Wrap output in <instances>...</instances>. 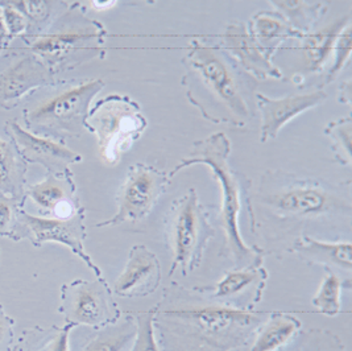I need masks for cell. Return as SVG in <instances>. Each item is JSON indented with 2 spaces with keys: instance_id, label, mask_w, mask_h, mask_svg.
<instances>
[{
  "instance_id": "1",
  "label": "cell",
  "mask_w": 352,
  "mask_h": 351,
  "mask_svg": "<svg viewBox=\"0 0 352 351\" xmlns=\"http://www.w3.org/2000/svg\"><path fill=\"white\" fill-rule=\"evenodd\" d=\"M247 215L254 235L274 242L293 234L296 240L310 224L350 228L351 184L268 169L260 177L255 191L252 187Z\"/></svg>"
},
{
  "instance_id": "2",
  "label": "cell",
  "mask_w": 352,
  "mask_h": 351,
  "mask_svg": "<svg viewBox=\"0 0 352 351\" xmlns=\"http://www.w3.org/2000/svg\"><path fill=\"white\" fill-rule=\"evenodd\" d=\"M152 309L162 351L241 350L270 313L227 306L177 281L164 288Z\"/></svg>"
},
{
  "instance_id": "3",
  "label": "cell",
  "mask_w": 352,
  "mask_h": 351,
  "mask_svg": "<svg viewBox=\"0 0 352 351\" xmlns=\"http://www.w3.org/2000/svg\"><path fill=\"white\" fill-rule=\"evenodd\" d=\"M181 63L185 96L206 120L244 128L256 116L257 81L218 44L195 39Z\"/></svg>"
},
{
  "instance_id": "4",
  "label": "cell",
  "mask_w": 352,
  "mask_h": 351,
  "mask_svg": "<svg viewBox=\"0 0 352 351\" xmlns=\"http://www.w3.org/2000/svg\"><path fill=\"white\" fill-rule=\"evenodd\" d=\"M231 151L232 144L224 132L212 134L192 144V152L177 162L176 167L168 172V177L173 180L177 173L192 165L210 168L222 193L218 213L224 235L221 256L230 257L235 267H247L264 262L267 253L258 246L247 244L241 235L239 217L243 211L248 213L252 181L231 165Z\"/></svg>"
},
{
  "instance_id": "5",
  "label": "cell",
  "mask_w": 352,
  "mask_h": 351,
  "mask_svg": "<svg viewBox=\"0 0 352 351\" xmlns=\"http://www.w3.org/2000/svg\"><path fill=\"white\" fill-rule=\"evenodd\" d=\"M56 77L96 58H104L109 31L102 21L89 17L80 1L67 3L44 32L20 37Z\"/></svg>"
},
{
  "instance_id": "6",
  "label": "cell",
  "mask_w": 352,
  "mask_h": 351,
  "mask_svg": "<svg viewBox=\"0 0 352 351\" xmlns=\"http://www.w3.org/2000/svg\"><path fill=\"white\" fill-rule=\"evenodd\" d=\"M104 87V81L56 80L25 99L24 128L36 136L65 144L87 131L90 105Z\"/></svg>"
},
{
  "instance_id": "7",
  "label": "cell",
  "mask_w": 352,
  "mask_h": 351,
  "mask_svg": "<svg viewBox=\"0 0 352 351\" xmlns=\"http://www.w3.org/2000/svg\"><path fill=\"white\" fill-rule=\"evenodd\" d=\"M211 206L199 201L195 188H190L170 205L164 218L165 244L172 256L168 277L178 270L188 276L202 266L210 240L215 235L211 222Z\"/></svg>"
},
{
  "instance_id": "8",
  "label": "cell",
  "mask_w": 352,
  "mask_h": 351,
  "mask_svg": "<svg viewBox=\"0 0 352 351\" xmlns=\"http://www.w3.org/2000/svg\"><path fill=\"white\" fill-rule=\"evenodd\" d=\"M148 120L140 105L129 96L110 94L90 107L87 131L96 135L100 160L116 165L143 136Z\"/></svg>"
},
{
  "instance_id": "9",
  "label": "cell",
  "mask_w": 352,
  "mask_h": 351,
  "mask_svg": "<svg viewBox=\"0 0 352 351\" xmlns=\"http://www.w3.org/2000/svg\"><path fill=\"white\" fill-rule=\"evenodd\" d=\"M170 182L168 172L155 165L146 162L131 165L118 191L116 213L111 218L96 224V227H113L144 221L156 208Z\"/></svg>"
},
{
  "instance_id": "10",
  "label": "cell",
  "mask_w": 352,
  "mask_h": 351,
  "mask_svg": "<svg viewBox=\"0 0 352 351\" xmlns=\"http://www.w3.org/2000/svg\"><path fill=\"white\" fill-rule=\"evenodd\" d=\"M57 312L66 323L94 330L116 323L123 315L104 277H96V280L76 279L64 284Z\"/></svg>"
},
{
  "instance_id": "11",
  "label": "cell",
  "mask_w": 352,
  "mask_h": 351,
  "mask_svg": "<svg viewBox=\"0 0 352 351\" xmlns=\"http://www.w3.org/2000/svg\"><path fill=\"white\" fill-rule=\"evenodd\" d=\"M86 238V209H82L70 218H50L33 215L23 208L17 213L16 224L11 240H30L36 248H40L45 243L64 244L74 255L80 257L96 277H103L102 270L85 248Z\"/></svg>"
},
{
  "instance_id": "12",
  "label": "cell",
  "mask_w": 352,
  "mask_h": 351,
  "mask_svg": "<svg viewBox=\"0 0 352 351\" xmlns=\"http://www.w3.org/2000/svg\"><path fill=\"white\" fill-rule=\"evenodd\" d=\"M57 80L43 61L25 48L14 49L0 69V107L14 110L36 90Z\"/></svg>"
},
{
  "instance_id": "13",
  "label": "cell",
  "mask_w": 352,
  "mask_h": 351,
  "mask_svg": "<svg viewBox=\"0 0 352 351\" xmlns=\"http://www.w3.org/2000/svg\"><path fill=\"white\" fill-rule=\"evenodd\" d=\"M270 273L264 262H257L247 267H235L226 272L223 277L212 286H198L197 289L210 299L231 308L243 310H256L263 300L268 284Z\"/></svg>"
},
{
  "instance_id": "14",
  "label": "cell",
  "mask_w": 352,
  "mask_h": 351,
  "mask_svg": "<svg viewBox=\"0 0 352 351\" xmlns=\"http://www.w3.org/2000/svg\"><path fill=\"white\" fill-rule=\"evenodd\" d=\"M218 45L254 80H284V74L273 63V53L263 48L248 32L247 24L235 20L224 27Z\"/></svg>"
},
{
  "instance_id": "15",
  "label": "cell",
  "mask_w": 352,
  "mask_h": 351,
  "mask_svg": "<svg viewBox=\"0 0 352 351\" xmlns=\"http://www.w3.org/2000/svg\"><path fill=\"white\" fill-rule=\"evenodd\" d=\"M6 135L16 144L23 159L28 164H38L47 173L63 175L70 169L72 164L82 162V155L72 151L66 144L36 136L28 132L16 119H10L4 125Z\"/></svg>"
},
{
  "instance_id": "16",
  "label": "cell",
  "mask_w": 352,
  "mask_h": 351,
  "mask_svg": "<svg viewBox=\"0 0 352 351\" xmlns=\"http://www.w3.org/2000/svg\"><path fill=\"white\" fill-rule=\"evenodd\" d=\"M327 96V93L320 87L278 99L256 93V110L261 115L260 142L267 143L274 140L281 128L301 114L323 105Z\"/></svg>"
},
{
  "instance_id": "17",
  "label": "cell",
  "mask_w": 352,
  "mask_h": 351,
  "mask_svg": "<svg viewBox=\"0 0 352 351\" xmlns=\"http://www.w3.org/2000/svg\"><path fill=\"white\" fill-rule=\"evenodd\" d=\"M28 198L40 217L70 218L85 209L72 171L63 175L47 173L43 181L28 185Z\"/></svg>"
},
{
  "instance_id": "18",
  "label": "cell",
  "mask_w": 352,
  "mask_h": 351,
  "mask_svg": "<svg viewBox=\"0 0 352 351\" xmlns=\"http://www.w3.org/2000/svg\"><path fill=\"white\" fill-rule=\"evenodd\" d=\"M162 283L161 263L145 244H135L122 273L112 286V293L122 299H143L153 295Z\"/></svg>"
},
{
  "instance_id": "19",
  "label": "cell",
  "mask_w": 352,
  "mask_h": 351,
  "mask_svg": "<svg viewBox=\"0 0 352 351\" xmlns=\"http://www.w3.org/2000/svg\"><path fill=\"white\" fill-rule=\"evenodd\" d=\"M289 254L298 256L309 266L330 268L342 277L351 279L352 243L350 240L326 242L302 233L289 244Z\"/></svg>"
},
{
  "instance_id": "20",
  "label": "cell",
  "mask_w": 352,
  "mask_h": 351,
  "mask_svg": "<svg viewBox=\"0 0 352 351\" xmlns=\"http://www.w3.org/2000/svg\"><path fill=\"white\" fill-rule=\"evenodd\" d=\"M350 23V17H339L326 28L305 34L300 40L302 63L307 74H320L323 70V66L334 52L339 33Z\"/></svg>"
},
{
  "instance_id": "21",
  "label": "cell",
  "mask_w": 352,
  "mask_h": 351,
  "mask_svg": "<svg viewBox=\"0 0 352 351\" xmlns=\"http://www.w3.org/2000/svg\"><path fill=\"white\" fill-rule=\"evenodd\" d=\"M302 330V322L284 310H271L257 329L251 351H280Z\"/></svg>"
},
{
  "instance_id": "22",
  "label": "cell",
  "mask_w": 352,
  "mask_h": 351,
  "mask_svg": "<svg viewBox=\"0 0 352 351\" xmlns=\"http://www.w3.org/2000/svg\"><path fill=\"white\" fill-rule=\"evenodd\" d=\"M247 30L263 48L276 53L280 45L288 40H301L302 33L296 31L285 17L277 11H258L247 23Z\"/></svg>"
},
{
  "instance_id": "23",
  "label": "cell",
  "mask_w": 352,
  "mask_h": 351,
  "mask_svg": "<svg viewBox=\"0 0 352 351\" xmlns=\"http://www.w3.org/2000/svg\"><path fill=\"white\" fill-rule=\"evenodd\" d=\"M138 323L133 310H127L122 315L116 323L102 329H91L80 351H129L135 341Z\"/></svg>"
},
{
  "instance_id": "24",
  "label": "cell",
  "mask_w": 352,
  "mask_h": 351,
  "mask_svg": "<svg viewBox=\"0 0 352 351\" xmlns=\"http://www.w3.org/2000/svg\"><path fill=\"white\" fill-rule=\"evenodd\" d=\"M28 162L23 159L16 144L0 138V192L23 204L27 202Z\"/></svg>"
},
{
  "instance_id": "25",
  "label": "cell",
  "mask_w": 352,
  "mask_h": 351,
  "mask_svg": "<svg viewBox=\"0 0 352 351\" xmlns=\"http://www.w3.org/2000/svg\"><path fill=\"white\" fill-rule=\"evenodd\" d=\"M76 329L72 323L64 326H32L21 332L11 351H70V335Z\"/></svg>"
},
{
  "instance_id": "26",
  "label": "cell",
  "mask_w": 352,
  "mask_h": 351,
  "mask_svg": "<svg viewBox=\"0 0 352 351\" xmlns=\"http://www.w3.org/2000/svg\"><path fill=\"white\" fill-rule=\"evenodd\" d=\"M273 7L300 33L309 34L317 30L329 10L327 1L306 0H272Z\"/></svg>"
},
{
  "instance_id": "27",
  "label": "cell",
  "mask_w": 352,
  "mask_h": 351,
  "mask_svg": "<svg viewBox=\"0 0 352 351\" xmlns=\"http://www.w3.org/2000/svg\"><path fill=\"white\" fill-rule=\"evenodd\" d=\"M10 4L20 11L27 20L28 27L23 34L24 37H32L44 32L49 24L67 7L66 1L49 0H23L10 1Z\"/></svg>"
},
{
  "instance_id": "28",
  "label": "cell",
  "mask_w": 352,
  "mask_h": 351,
  "mask_svg": "<svg viewBox=\"0 0 352 351\" xmlns=\"http://www.w3.org/2000/svg\"><path fill=\"white\" fill-rule=\"evenodd\" d=\"M323 271L324 277L311 303L322 315L336 317L342 312V290H350L352 280L343 279L330 268H323Z\"/></svg>"
},
{
  "instance_id": "29",
  "label": "cell",
  "mask_w": 352,
  "mask_h": 351,
  "mask_svg": "<svg viewBox=\"0 0 352 351\" xmlns=\"http://www.w3.org/2000/svg\"><path fill=\"white\" fill-rule=\"evenodd\" d=\"M280 351H349L339 335L329 329L301 330Z\"/></svg>"
},
{
  "instance_id": "30",
  "label": "cell",
  "mask_w": 352,
  "mask_h": 351,
  "mask_svg": "<svg viewBox=\"0 0 352 351\" xmlns=\"http://www.w3.org/2000/svg\"><path fill=\"white\" fill-rule=\"evenodd\" d=\"M323 134L331 140L334 160L343 167L351 165L352 118L349 115L330 122Z\"/></svg>"
},
{
  "instance_id": "31",
  "label": "cell",
  "mask_w": 352,
  "mask_h": 351,
  "mask_svg": "<svg viewBox=\"0 0 352 351\" xmlns=\"http://www.w3.org/2000/svg\"><path fill=\"white\" fill-rule=\"evenodd\" d=\"M138 323L135 341L129 351H162L153 328V309L133 310Z\"/></svg>"
},
{
  "instance_id": "32",
  "label": "cell",
  "mask_w": 352,
  "mask_h": 351,
  "mask_svg": "<svg viewBox=\"0 0 352 351\" xmlns=\"http://www.w3.org/2000/svg\"><path fill=\"white\" fill-rule=\"evenodd\" d=\"M351 23L347 24L344 27V30L339 33L338 39H336V61L331 66V69L329 70V73L326 74L323 83L320 85V89H323L326 85H330L331 82L339 77V74L344 70V67L350 64V57H351V39H352Z\"/></svg>"
},
{
  "instance_id": "33",
  "label": "cell",
  "mask_w": 352,
  "mask_h": 351,
  "mask_svg": "<svg viewBox=\"0 0 352 351\" xmlns=\"http://www.w3.org/2000/svg\"><path fill=\"white\" fill-rule=\"evenodd\" d=\"M24 205L25 204L16 198L0 192V237L11 240L16 224L17 213Z\"/></svg>"
},
{
  "instance_id": "34",
  "label": "cell",
  "mask_w": 352,
  "mask_h": 351,
  "mask_svg": "<svg viewBox=\"0 0 352 351\" xmlns=\"http://www.w3.org/2000/svg\"><path fill=\"white\" fill-rule=\"evenodd\" d=\"M0 7L3 10V17H4V23L7 27V31L12 39L23 36L27 31V20L24 15L17 11L15 7L10 4V1H0Z\"/></svg>"
},
{
  "instance_id": "35",
  "label": "cell",
  "mask_w": 352,
  "mask_h": 351,
  "mask_svg": "<svg viewBox=\"0 0 352 351\" xmlns=\"http://www.w3.org/2000/svg\"><path fill=\"white\" fill-rule=\"evenodd\" d=\"M15 343V319L0 304V351H11Z\"/></svg>"
},
{
  "instance_id": "36",
  "label": "cell",
  "mask_w": 352,
  "mask_h": 351,
  "mask_svg": "<svg viewBox=\"0 0 352 351\" xmlns=\"http://www.w3.org/2000/svg\"><path fill=\"white\" fill-rule=\"evenodd\" d=\"M340 103L343 105H347V106H351L352 105V80L343 81L342 85H340V89H339V99H338Z\"/></svg>"
},
{
  "instance_id": "37",
  "label": "cell",
  "mask_w": 352,
  "mask_h": 351,
  "mask_svg": "<svg viewBox=\"0 0 352 351\" xmlns=\"http://www.w3.org/2000/svg\"><path fill=\"white\" fill-rule=\"evenodd\" d=\"M12 40L14 39L10 36V33L7 31V27H6V23H4V17H3V10L0 7V45H1V48L6 50L10 47Z\"/></svg>"
},
{
  "instance_id": "38",
  "label": "cell",
  "mask_w": 352,
  "mask_h": 351,
  "mask_svg": "<svg viewBox=\"0 0 352 351\" xmlns=\"http://www.w3.org/2000/svg\"><path fill=\"white\" fill-rule=\"evenodd\" d=\"M115 3H116V1H104V3H99V1H91V4H93L94 7H98L99 10H100V8H106V10H107V8L112 7Z\"/></svg>"
},
{
  "instance_id": "39",
  "label": "cell",
  "mask_w": 352,
  "mask_h": 351,
  "mask_svg": "<svg viewBox=\"0 0 352 351\" xmlns=\"http://www.w3.org/2000/svg\"><path fill=\"white\" fill-rule=\"evenodd\" d=\"M3 50H4V49L1 48V45H0V54L3 53Z\"/></svg>"
}]
</instances>
